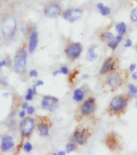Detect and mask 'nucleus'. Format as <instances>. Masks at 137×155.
<instances>
[{"label":"nucleus","instance_id":"nucleus-17","mask_svg":"<svg viewBox=\"0 0 137 155\" xmlns=\"http://www.w3.org/2000/svg\"><path fill=\"white\" fill-rule=\"evenodd\" d=\"M96 48H97V46L94 45V46L90 47V48L88 49L87 53H86V60L88 61H94L98 57V55L95 52Z\"/></svg>","mask_w":137,"mask_h":155},{"label":"nucleus","instance_id":"nucleus-43","mask_svg":"<svg viewBox=\"0 0 137 155\" xmlns=\"http://www.w3.org/2000/svg\"><path fill=\"white\" fill-rule=\"evenodd\" d=\"M136 49H137V45H136Z\"/></svg>","mask_w":137,"mask_h":155},{"label":"nucleus","instance_id":"nucleus-37","mask_svg":"<svg viewBox=\"0 0 137 155\" xmlns=\"http://www.w3.org/2000/svg\"><path fill=\"white\" fill-rule=\"evenodd\" d=\"M28 103H26V102H24L23 104H22V108H23V109H28Z\"/></svg>","mask_w":137,"mask_h":155},{"label":"nucleus","instance_id":"nucleus-35","mask_svg":"<svg viewBox=\"0 0 137 155\" xmlns=\"http://www.w3.org/2000/svg\"><path fill=\"white\" fill-rule=\"evenodd\" d=\"M136 68V65L135 64H131V66L129 67V70H130V72H134Z\"/></svg>","mask_w":137,"mask_h":155},{"label":"nucleus","instance_id":"nucleus-7","mask_svg":"<svg viewBox=\"0 0 137 155\" xmlns=\"http://www.w3.org/2000/svg\"><path fill=\"white\" fill-rule=\"evenodd\" d=\"M81 15H82V11L80 8H71L64 12L63 17L70 23H74L81 18Z\"/></svg>","mask_w":137,"mask_h":155},{"label":"nucleus","instance_id":"nucleus-23","mask_svg":"<svg viewBox=\"0 0 137 155\" xmlns=\"http://www.w3.org/2000/svg\"><path fill=\"white\" fill-rule=\"evenodd\" d=\"M36 93V86H34L33 88H29L28 90V93L25 96L26 101H32L33 98V96Z\"/></svg>","mask_w":137,"mask_h":155},{"label":"nucleus","instance_id":"nucleus-10","mask_svg":"<svg viewBox=\"0 0 137 155\" xmlns=\"http://www.w3.org/2000/svg\"><path fill=\"white\" fill-rule=\"evenodd\" d=\"M61 12L60 7L57 3H51L49 6H47L46 8L44 9V15L48 18H57L59 16Z\"/></svg>","mask_w":137,"mask_h":155},{"label":"nucleus","instance_id":"nucleus-32","mask_svg":"<svg viewBox=\"0 0 137 155\" xmlns=\"http://www.w3.org/2000/svg\"><path fill=\"white\" fill-rule=\"evenodd\" d=\"M132 41L130 39H128L126 40V43L125 44H124V46H125V48H129V47L132 46Z\"/></svg>","mask_w":137,"mask_h":155},{"label":"nucleus","instance_id":"nucleus-15","mask_svg":"<svg viewBox=\"0 0 137 155\" xmlns=\"http://www.w3.org/2000/svg\"><path fill=\"white\" fill-rule=\"evenodd\" d=\"M117 138L114 134H110L106 137V144L111 150H115L117 147Z\"/></svg>","mask_w":137,"mask_h":155},{"label":"nucleus","instance_id":"nucleus-8","mask_svg":"<svg viewBox=\"0 0 137 155\" xmlns=\"http://www.w3.org/2000/svg\"><path fill=\"white\" fill-rule=\"evenodd\" d=\"M123 79L120 73L117 72H112L107 77V84L112 88H117L122 85Z\"/></svg>","mask_w":137,"mask_h":155},{"label":"nucleus","instance_id":"nucleus-39","mask_svg":"<svg viewBox=\"0 0 137 155\" xmlns=\"http://www.w3.org/2000/svg\"><path fill=\"white\" fill-rule=\"evenodd\" d=\"M132 77V78L134 79V80H137V72H133V74Z\"/></svg>","mask_w":137,"mask_h":155},{"label":"nucleus","instance_id":"nucleus-36","mask_svg":"<svg viewBox=\"0 0 137 155\" xmlns=\"http://www.w3.org/2000/svg\"><path fill=\"white\" fill-rule=\"evenodd\" d=\"M43 84H44V81L39 80V81H36V83L35 85L36 86V87H39V86H41V85H43Z\"/></svg>","mask_w":137,"mask_h":155},{"label":"nucleus","instance_id":"nucleus-18","mask_svg":"<svg viewBox=\"0 0 137 155\" xmlns=\"http://www.w3.org/2000/svg\"><path fill=\"white\" fill-rule=\"evenodd\" d=\"M96 7H97V8L99 10L100 13H101L102 15H104V16H107V15H108L111 13V9H110L107 6H105L103 3H102V2L98 3V4L96 5Z\"/></svg>","mask_w":137,"mask_h":155},{"label":"nucleus","instance_id":"nucleus-26","mask_svg":"<svg viewBox=\"0 0 137 155\" xmlns=\"http://www.w3.org/2000/svg\"><path fill=\"white\" fill-rule=\"evenodd\" d=\"M23 149L26 153H30L31 151L33 150V145H32L30 142H26V143H24V145H23Z\"/></svg>","mask_w":137,"mask_h":155},{"label":"nucleus","instance_id":"nucleus-5","mask_svg":"<svg viewBox=\"0 0 137 155\" xmlns=\"http://www.w3.org/2000/svg\"><path fill=\"white\" fill-rule=\"evenodd\" d=\"M59 100L52 96H45L41 101L42 109L53 112L58 107Z\"/></svg>","mask_w":137,"mask_h":155},{"label":"nucleus","instance_id":"nucleus-41","mask_svg":"<svg viewBox=\"0 0 137 155\" xmlns=\"http://www.w3.org/2000/svg\"><path fill=\"white\" fill-rule=\"evenodd\" d=\"M10 94L8 93H3V96H4V97H8V96H9Z\"/></svg>","mask_w":137,"mask_h":155},{"label":"nucleus","instance_id":"nucleus-19","mask_svg":"<svg viewBox=\"0 0 137 155\" xmlns=\"http://www.w3.org/2000/svg\"><path fill=\"white\" fill-rule=\"evenodd\" d=\"M122 38H123V35H118L116 37H115V39H113V40L109 42V43L107 44V45H108V47L111 48L112 50H115V49L117 48V46L118 45V44L122 41Z\"/></svg>","mask_w":137,"mask_h":155},{"label":"nucleus","instance_id":"nucleus-38","mask_svg":"<svg viewBox=\"0 0 137 155\" xmlns=\"http://www.w3.org/2000/svg\"><path fill=\"white\" fill-rule=\"evenodd\" d=\"M60 69H59V70H56V71H54L53 73V75L54 77H55V76L60 74Z\"/></svg>","mask_w":137,"mask_h":155},{"label":"nucleus","instance_id":"nucleus-30","mask_svg":"<svg viewBox=\"0 0 137 155\" xmlns=\"http://www.w3.org/2000/svg\"><path fill=\"white\" fill-rule=\"evenodd\" d=\"M77 73H78V71H77V70H74V72H72V74L70 76V82H73V80H74V79H75V77L77 76Z\"/></svg>","mask_w":137,"mask_h":155},{"label":"nucleus","instance_id":"nucleus-16","mask_svg":"<svg viewBox=\"0 0 137 155\" xmlns=\"http://www.w3.org/2000/svg\"><path fill=\"white\" fill-rule=\"evenodd\" d=\"M37 130L39 136L47 137L49 134V125L45 123H39L37 125Z\"/></svg>","mask_w":137,"mask_h":155},{"label":"nucleus","instance_id":"nucleus-33","mask_svg":"<svg viewBox=\"0 0 137 155\" xmlns=\"http://www.w3.org/2000/svg\"><path fill=\"white\" fill-rule=\"evenodd\" d=\"M25 114H26L25 109H23V110H21V111L19 112V117L23 118V117H25Z\"/></svg>","mask_w":137,"mask_h":155},{"label":"nucleus","instance_id":"nucleus-31","mask_svg":"<svg viewBox=\"0 0 137 155\" xmlns=\"http://www.w3.org/2000/svg\"><path fill=\"white\" fill-rule=\"evenodd\" d=\"M29 76L31 77H36L38 76V72L36 70H31L29 72Z\"/></svg>","mask_w":137,"mask_h":155},{"label":"nucleus","instance_id":"nucleus-40","mask_svg":"<svg viewBox=\"0 0 137 155\" xmlns=\"http://www.w3.org/2000/svg\"><path fill=\"white\" fill-rule=\"evenodd\" d=\"M58 154L64 155V154H65V151H60V152H59V153H58Z\"/></svg>","mask_w":137,"mask_h":155},{"label":"nucleus","instance_id":"nucleus-22","mask_svg":"<svg viewBox=\"0 0 137 155\" xmlns=\"http://www.w3.org/2000/svg\"><path fill=\"white\" fill-rule=\"evenodd\" d=\"M115 28H116L118 35H123L127 31V25L124 23H119L118 24H117Z\"/></svg>","mask_w":137,"mask_h":155},{"label":"nucleus","instance_id":"nucleus-2","mask_svg":"<svg viewBox=\"0 0 137 155\" xmlns=\"http://www.w3.org/2000/svg\"><path fill=\"white\" fill-rule=\"evenodd\" d=\"M27 66V52L21 49L16 53L14 60V68L17 73H23Z\"/></svg>","mask_w":137,"mask_h":155},{"label":"nucleus","instance_id":"nucleus-6","mask_svg":"<svg viewBox=\"0 0 137 155\" xmlns=\"http://www.w3.org/2000/svg\"><path fill=\"white\" fill-rule=\"evenodd\" d=\"M81 51H82V46L79 43H74V44H70L65 50L66 56L72 60L77 59L81 55Z\"/></svg>","mask_w":137,"mask_h":155},{"label":"nucleus","instance_id":"nucleus-34","mask_svg":"<svg viewBox=\"0 0 137 155\" xmlns=\"http://www.w3.org/2000/svg\"><path fill=\"white\" fill-rule=\"evenodd\" d=\"M7 64V60H2L0 61V68L5 67V66H6Z\"/></svg>","mask_w":137,"mask_h":155},{"label":"nucleus","instance_id":"nucleus-9","mask_svg":"<svg viewBox=\"0 0 137 155\" xmlns=\"http://www.w3.org/2000/svg\"><path fill=\"white\" fill-rule=\"evenodd\" d=\"M96 108L95 100L94 98H89L84 102L81 107V114L83 116H87L92 114Z\"/></svg>","mask_w":137,"mask_h":155},{"label":"nucleus","instance_id":"nucleus-4","mask_svg":"<svg viewBox=\"0 0 137 155\" xmlns=\"http://www.w3.org/2000/svg\"><path fill=\"white\" fill-rule=\"evenodd\" d=\"M35 126V120L33 117H27L23 119L20 123L19 129L23 136H30L34 130Z\"/></svg>","mask_w":137,"mask_h":155},{"label":"nucleus","instance_id":"nucleus-27","mask_svg":"<svg viewBox=\"0 0 137 155\" xmlns=\"http://www.w3.org/2000/svg\"><path fill=\"white\" fill-rule=\"evenodd\" d=\"M130 18L132 22H136L137 21V7L132 11L130 15Z\"/></svg>","mask_w":137,"mask_h":155},{"label":"nucleus","instance_id":"nucleus-11","mask_svg":"<svg viewBox=\"0 0 137 155\" xmlns=\"http://www.w3.org/2000/svg\"><path fill=\"white\" fill-rule=\"evenodd\" d=\"M88 134L86 132V130L85 129L82 130H77L74 132V135H73L72 141H77L79 145H83L87 140L88 137Z\"/></svg>","mask_w":137,"mask_h":155},{"label":"nucleus","instance_id":"nucleus-42","mask_svg":"<svg viewBox=\"0 0 137 155\" xmlns=\"http://www.w3.org/2000/svg\"><path fill=\"white\" fill-rule=\"evenodd\" d=\"M136 107H137V103H136Z\"/></svg>","mask_w":137,"mask_h":155},{"label":"nucleus","instance_id":"nucleus-13","mask_svg":"<svg viewBox=\"0 0 137 155\" xmlns=\"http://www.w3.org/2000/svg\"><path fill=\"white\" fill-rule=\"evenodd\" d=\"M115 65V60L113 58L107 59L102 64L101 69H100V73L101 74H106L110 71H112L114 69Z\"/></svg>","mask_w":137,"mask_h":155},{"label":"nucleus","instance_id":"nucleus-24","mask_svg":"<svg viewBox=\"0 0 137 155\" xmlns=\"http://www.w3.org/2000/svg\"><path fill=\"white\" fill-rule=\"evenodd\" d=\"M130 93H129V97H137V86L133 84H129L128 85Z\"/></svg>","mask_w":137,"mask_h":155},{"label":"nucleus","instance_id":"nucleus-1","mask_svg":"<svg viewBox=\"0 0 137 155\" xmlns=\"http://www.w3.org/2000/svg\"><path fill=\"white\" fill-rule=\"evenodd\" d=\"M16 20L13 16L6 17L2 21L1 28H2V36L7 39H12L14 36L16 31Z\"/></svg>","mask_w":137,"mask_h":155},{"label":"nucleus","instance_id":"nucleus-20","mask_svg":"<svg viewBox=\"0 0 137 155\" xmlns=\"http://www.w3.org/2000/svg\"><path fill=\"white\" fill-rule=\"evenodd\" d=\"M74 100L75 101L77 102H81L83 101L84 99V93L83 92L81 91V89L80 88H77L74 92Z\"/></svg>","mask_w":137,"mask_h":155},{"label":"nucleus","instance_id":"nucleus-28","mask_svg":"<svg viewBox=\"0 0 137 155\" xmlns=\"http://www.w3.org/2000/svg\"><path fill=\"white\" fill-rule=\"evenodd\" d=\"M60 72L61 73V74L67 75L68 73H69V68H68L67 67L64 66V67L60 68Z\"/></svg>","mask_w":137,"mask_h":155},{"label":"nucleus","instance_id":"nucleus-3","mask_svg":"<svg viewBox=\"0 0 137 155\" xmlns=\"http://www.w3.org/2000/svg\"><path fill=\"white\" fill-rule=\"evenodd\" d=\"M128 104V100L123 96L115 97L110 103V109L114 113H119L125 109Z\"/></svg>","mask_w":137,"mask_h":155},{"label":"nucleus","instance_id":"nucleus-14","mask_svg":"<svg viewBox=\"0 0 137 155\" xmlns=\"http://www.w3.org/2000/svg\"><path fill=\"white\" fill-rule=\"evenodd\" d=\"M38 44V33L36 31H33L29 38V45H28V50L31 53L35 51Z\"/></svg>","mask_w":137,"mask_h":155},{"label":"nucleus","instance_id":"nucleus-21","mask_svg":"<svg viewBox=\"0 0 137 155\" xmlns=\"http://www.w3.org/2000/svg\"><path fill=\"white\" fill-rule=\"evenodd\" d=\"M114 39H115L114 35H113L111 32H109V31L102 33V35H101V39H102V41L107 43V44H108L109 42L111 41V40H113Z\"/></svg>","mask_w":137,"mask_h":155},{"label":"nucleus","instance_id":"nucleus-25","mask_svg":"<svg viewBox=\"0 0 137 155\" xmlns=\"http://www.w3.org/2000/svg\"><path fill=\"white\" fill-rule=\"evenodd\" d=\"M66 152L67 153H71V152H73V151H74V150L76 149V146H75V145L74 144V142H70V143H68L67 145H66Z\"/></svg>","mask_w":137,"mask_h":155},{"label":"nucleus","instance_id":"nucleus-29","mask_svg":"<svg viewBox=\"0 0 137 155\" xmlns=\"http://www.w3.org/2000/svg\"><path fill=\"white\" fill-rule=\"evenodd\" d=\"M34 112H35V109H34V107L33 106H28V109H27V114L28 115H32V114H34Z\"/></svg>","mask_w":137,"mask_h":155},{"label":"nucleus","instance_id":"nucleus-12","mask_svg":"<svg viewBox=\"0 0 137 155\" xmlns=\"http://www.w3.org/2000/svg\"><path fill=\"white\" fill-rule=\"evenodd\" d=\"M15 146V142L13 137L9 135L4 136L1 141V150L2 152H7Z\"/></svg>","mask_w":137,"mask_h":155}]
</instances>
